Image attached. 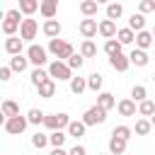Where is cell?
<instances>
[{
    "instance_id": "6da1fadb",
    "label": "cell",
    "mask_w": 155,
    "mask_h": 155,
    "mask_svg": "<svg viewBox=\"0 0 155 155\" xmlns=\"http://www.w3.org/2000/svg\"><path fill=\"white\" fill-rule=\"evenodd\" d=\"M22 15H24V12H22L19 7L5 12V22H2V31H5V36H15V31H17V29L22 27V22H24Z\"/></svg>"
},
{
    "instance_id": "7a4b0ae2",
    "label": "cell",
    "mask_w": 155,
    "mask_h": 155,
    "mask_svg": "<svg viewBox=\"0 0 155 155\" xmlns=\"http://www.w3.org/2000/svg\"><path fill=\"white\" fill-rule=\"evenodd\" d=\"M48 51H51V53H53V56H56L58 61H68V58H70V56L75 53L73 44H68L65 39H58V36L48 41Z\"/></svg>"
},
{
    "instance_id": "3957f363",
    "label": "cell",
    "mask_w": 155,
    "mask_h": 155,
    "mask_svg": "<svg viewBox=\"0 0 155 155\" xmlns=\"http://www.w3.org/2000/svg\"><path fill=\"white\" fill-rule=\"evenodd\" d=\"M68 124H70V116H68L65 111L46 114V119H44V126H46L48 131H63V128H68Z\"/></svg>"
},
{
    "instance_id": "277c9868",
    "label": "cell",
    "mask_w": 155,
    "mask_h": 155,
    "mask_svg": "<svg viewBox=\"0 0 155 155\" xmlns=\"http://www.w3.org/2000/svg\"><path fill=\"white\" fill-rule=\"evenodd\" d=\"M48 75L53 78V80H70L73 78V68L65 63V61H53L51 65H48Z\"/></svg>"
},
{
    "instance_id": "5b68a950",
    "label": "cell",
    "mask_w": 155,
    "mask_h": 155,
    "mask_svg": "<svg viewBox=\"0 0 155 155\" xmlns=\"http://www.w3.org/2000/svg\"><path fill=\"white\" fill-rule=\"evenodd\" d=\"M82 121H85L87 126L104 124V121H107V109H104V107H99V104H94V107H90V109L82 114Z\"/></svg>"
},
{
    "instance_id": "8992f818",
    "label": "cell",
    "mask_w": 155,
    "mask_h": 155,
    "mask_svg": "<svg viewBox=\"0 0 155 155\" xmlns=\"http://www.w3.org/2000/svg\"><path fill=\"white\" fill-rule=\"evenodd\" d=\"M27 126H29V119H27V116H22V114L5 119V131H7L10 136H19V133H24V128H27Z\"/></svg>"
},
{
    "instance_id": "52a82bcc",
    "label": "cell",
    "mask_w": 155,
    "mask_h": 155,
    "mask_svg": "<svg viewBox=\"0 0 155 155\" xmlns=\"http://www.w3.org/2000/svg\"><path fill=\"white\" fill-rule=\"evenodd\" d=\"M27 58H29V63H34L36 68H41V65H46V48L44 46H36V44H31L29 48H27Z\"/></svg>"
},
{
    "instance_id": "ba28073f",
    "label": "cell",
    "mask_w": 155,
    "mask_h": 155,
    "mask_svg": "<svg viewBox=\"0 0 155 155\" xmlns=\"http://www.w3.org/2000/svg\"><path fill=\"white\" fill-rule=\"evenodd\" d=\"M78 29H80V34H82L85 39H92V36H97V31H99V24H97V19H92V17H85V19L78 24Z\"/></svg>"
},
{
    "instance_id": "9c48e42d",
    "label": "cell",
    "mask_w": 155,
    "mask_h": 155,
    "mask_svg": "<svg viewBox=\"0 0 155 155\" xmlns=\"http://www.w3.org/2000/svg\"><path fill=\"white\" fill-rule=\"evenodd\" d=\"M36 31H39V24H36V19H24V22H22V27H19V36H22L24 41H31V39H36Z\"/></svg>"
},
{
    "instance_id": "30bf717a",
    "label": "cell",
    "mask_w": 155,
    "mask_h": 155,
    "mask_svg": "<svg viewBox=\"0 0 155 155\" xmlns=\"http://www.w3.org/2000/svg\"><path fill=\"white\" fill-rule=\"evenodd\" d=\"M109 65H111L116 73H126L128 65H131V58L124 56V53H114V56H109Z\"/></svg>"
},
{
    "instance_id": "8fae6325",
    "label": "cell",
    "mask_w": 155,
    "mask_h": 155,
    "mask_svg": "<svg viewBox=\"0 0 155 155\" xmlns=\"http://www.w3.org/2000/svg\"><path fill=\"white\" fill-rule=\"evenodd\" d=\"M39 2H41V5H39L41 17L53 19V17H56V12H58V0H39Z\"/></svg>"
},
{
    "instance_id": "7c38bea8",
    "label": "cell",
    "mask_w": 155,
    "mask_h": 155,
    "mask_svg": "<svg viewBox=\"0 0 155 155\" xmlns=\"http://www.w3.org/2000/svg\"><path fill=\"white\" fill-rule=\"evenodd\" d=\"M116 31H119V29H116V22H114V19L107 17V19L99 22V36H104V39H114Z\"/></svg>"
},
{
    "instance_id": "4fadbf2b",
    "label": "cell",
    "mask_w": 155,
    "mask_h": 155,
    "mask_svg": "<svg viewBox=\"0 0 155 155\" xmlns=\"http://www.w3.org/2000/svg\"><path fill=\"white\" fill-rule=\"evenodd\" d=\"M22 46H24V39H22V36H7V39H5V51H7L10 56L22 53Z\"/></svg>"
},
{
    "instance_id": "5bb4252c",
    "label": "cell",
    "mask_w": 155,
    "mask_h": 155,
    "mask_svg": "<svg viewBox=\"0 0 155 155\" xmlns=\"http://www.w3.org/2000/svg\"><path fill=\"white\" fill-rule=\"evenodd\" d=\"M116 109H119V114L121 116H136V99L133 97H126V99H121L119 104H116Z\"/></svg>"
},
{
    "instance_id": "9a60e30c",
    "label": "cell",
    "mask_w": 155,
    "mask_h": 155,
    "mask_svg": "<svg viewBox=\"0 0 155 155\" xmlns=\"http://www.w3.org/2000/svg\"><path fill=\"white\" fill-rule=\"evenodd\" d=\"M126 138H121V136H114L111 133V138H109V153L111 155H124V150H126Z\"/></svg>"
},
{
    "instance_id": "2e32d148",
    "label": "cell",
    "mask_w": 155,
    "mask_h": 155,
    "mask_svg": "<svg viewBox=\"0 0 155 155\" xmlns=\"http://www.w3.org/2000/svg\"><path fill=\"white\" fill-rule=\"evenodd\" d=\"M153 39H155L153 31H145V29L143 31H136V48H143V51L150 48L153 46Z\"/></svg>"
},
{
    "instance_id": "e0dca14e",
    "label": "cell",
    "mask_w": 155,
    "mask_h": 155,
    "mask_svg": "<svg viewBox=\"0 0 155 155\" xmlns=\"http://www.w3.org/2000/svg\"><path fill=\"white\" fill-rule=\"evenodd\" d=\"M128 58H131V65H138V68H145L148 65V53L143 51V48H133L131 53H128Z\"/></svg>"
},
{
    "instance_id": "ac0fdd59",
    "label": "cell",
    "mask_w": 155,
    "mask_h": 155,
    "mask_svg": "<svg viewBox=\"0 0 155 155\" xmlns=\"http://www.w3.org/2000/svg\"><path fill=\"white\" fill-rule=\"evenodd\" d=\"M44 34H46L48 39L61 36V22H58V19H46V22H44Z\"/></svg>"
},
{
    "instance_id": "d6986e66",
    "label": "cell",
    "mask_w": 155,
    "mask_h": 155,
    "mask_svg": "<svg viewBox=\"0 0 155 155\" xmlns=\"http://www.w3.org/2000/svg\"><path fill=\"white\" fill-rule=\"evenodd\" d=\"M36 90H39V97H44V99H51V97L56 94V80H53V78H48V80H46L44 85H39Z\"/></svg>"
},
{
    "instance_id": "ffe728a7",
    "label": "cell",
    "mask_w": 155,
    "mask_h": 155,
    "mask_svg": "<svg viewBox=\"0 0 155 155\" xmlns=\"http://www.w3.org/2000/svg\"><path fill=\"white\" fill-rule=\"evenodd\" d=\"M85 131H87V124L80 119V121H70L68 124V136H73V138H82L85 136Z\"/></svg>"
},
{
    "instance_id": "44dd1931",
    "label": "cell",
    "mask_w": 155,
    "mask_h": 155,
    "mask_svg": "<svg viewBox=\"0 0 155 155\" xmlns=\"http://www.w3.org/2000/svg\"><path fill=\"white\" fill-rule=\"evenodd\" d=\"M128 27H131L133 31H143V29H145V15H143V12H133V15L128 17Z\"/></svg>"
},
{
    "instance_id": "7402d4cb",
    "label": "cell",
    "mask_w": 155,
    "mask_h": 155,
    "mask_svg": "<svg viewBox=\"0 0 155 155\" xmlns=\"http://www.w3.org/2000/svg\"><path fill=\"white\" fill-rule=\"evenodd\" d=\"M97 104H99V107H104V109L109 111V109H114L119 102L114 99V94H111V92H99V94H97Z\"/></svg>"
},
{
    "instance_id": "603a6c76",
    "label": "cell",
    "mask_w": 155,
    "mask_h": 155,
    "mask_svg": "<svg viewBox=\"0 0 155 155\" xmlns=\"http://www.w3.org/2000/svg\"><path fill=\"white\" fill-rule=\"evenodd\" d=\"M27 63H29V58H24L22 53H17V56L10 58V68H12L15 73H24V70H27Z\"/></svg>"
},
{
    "instance_id": "cb8c5ba5",
    "label": "cell",
    "mask_w": 155,
    "mask_h": 155,
    "mask_svg": "<svg viewBox=\"0 0 155 155\" xmlns=\"http://www.w3.org/2000/svg\"><path fill=\"white\" fill-rule=\"evenodd\" d=\"M0 111H2V116H5V119L17 116V114H19V104H17V102H12V99H5V102H2V107H0Z\"/></svg>"
},
{
    "instance_id": "d4e9b609",
    "label": "cell",
    "mask_w": 155,
    "mask_h": 155,
    "mask_svg": "<svg viewBox=\"0 0 155 155\" xmlns=\"http://www.w3.org/2000/svg\"><path fill=\"white\" fill-rule=\"evenodd\" d=\"M97 7H99L97 0H82V2H80V12H82L85 17H94V15H97Z\"/></svg>"
},
{
    "instance_id": "484cf974",
    "label": "cell",
    "mask_w": 155,
    "mask_h": 155,
    "mask_svg": "<svg viewBox=\"0 0 155 155\" xmlns=\"http://www.w3.org/2000/svg\"><path fill=\"white\" fill-rule=\"evenodd\" d=\"M116 39H119L124 46H126V44H133V41H136V31H133L131 27H124V29L116 31Z\"/></svg>"
},
{
    "instance_id": "4316f807",
    "label": "cell",
    "mask_w": 155,
    "mask_h": 155,
    "mask_svg": "<svg viewBox=\"0 0 155 155\" xmlns=\"http://www.w3.org/2000/svg\"><path fill=\"white\" fill-rule=\"evenodd\" d=\"M85 90H90L87 87V78H70V92L73 94H82Z\"/></svg>"
},
{
    "instance_id": "83f0119b",
    "label": "cell",
    "mask_w": 155,
    "mask_h": 155,
    "mask_svg": "<svg viewBox=\"0 0 155 155\" xmlns=\"http://www.w3.org/2000/svg\"><path fill=\"white\" fill-rule=\"evenodd\" d=\"M80 53H82L85 58H94V56H97V46H94V41H92V39H85V41L80 44Z\"/></svg>"
},
{
    "instance_id": "f1b7e54d",
    "label": "cell",
    "mask_w": 155,
    "mask_h": 155,
    "mask_svg": "<svg viewBox=\"0 0 155 155\" xmlns=\"http://www.w3.org/2000/svg\"><path fill=\"white\" fill-rule=\"evenodd\" d=\"M121 46H124V44H121L119 39H107V41H104V53H107V56L121 53Z\"/></svg>"
},
{
    "instance_id": "f546056e",
    "label": "cell",
    "mask_w": 155,
    "mask_h": 155,
    "mask_svg": "<svg viewBox=\"0 0 155 155\" xmlns=\"http://www.w3.org/2000/svg\"><path fill=\"white\" fill-rule=\"evenodd\" d=\"M51 75H48V70H41V68H36V70H31V85L34 87H39V85H44L46 80H48Z\"/></svg>"
},
{
    "instance_id": "4dcf8cb0",
    "label": "cell",
    "mask_w": 155,
    "mask_h": 155,
    "mask_svg": "<svg viewBox=\"0 0 155 155\" xmlns=\"http://www.w3.org/2000/svg\"><path fill=\"white\" fill-rule=\"evenodd\" d=\"M150 128H153V121H150V119H138V121H136L133 133H138V136H148V133H150Z\"/></svg>"
},
{
    "instance_id": "1f68e13d",
    "label": "cell",
    "mask_w": 155,
    "mask_h": 155,
    "mask_svg": "<svg viewBox=\"0 0 155 155\" xmlns=\"http://www.w3.org/2000/svg\"><path fill=\"white\" fill-rule=\"evenodd\" d=\"M65 138H68V133H63V131H51V133H48V143H51L53 148H63Z\"/></svg>"
},
{
    "instance_id": "d6a6232c",
    "label": "cell",
    "mask_w": 155,
    "mask_h": 155,
    "mask_svg": "<svg viewBox=\"0 0 155 155\" xmlns=\"http://www.w3.org/2000/svg\"><path fill=\"white\" fill-rule=\"evenodd\" d=\"M138 114H140V116H153V114H155V102H153V99L138 102Z\"/></svg>"
},
{
    "instance_id": "836d02e7",
    "label": "cell",
    "mask_w": 155,
    "mask_h": 155,
    "mask_svg": "<svg viewBox=\"0 0 155 155\" xmlns=\"http://www.w3.org/2000/svg\"><path fill=\"white\" fill-rule=\"evenodd\" d=\"M121 15H124V5L121 2H109L107 5V17L109 19H119Z\"/></svg>"
},
{
    "instance_id": "e575fe53",
    "label": "cell",
    "mask_w": 155,
    "mask_h": 155,
    "mask_svg": "<svg viewBox=\"0 0 155 155\" xmlns=\"http://www.w3.org/2000/svg\"><path fill=\"white\" fill-rule=\"evenodd\" d=\"M102 82H104V78H102L99 73H92V75H87V87H90L92 92H99V90H102Z\"/></svg>"
},
{
    "instance_id": "d590c367",
    "label": "cell",
    "mask_w": 155,
    "mask_h": 155,
    "mask_svg": "<svg viewBox=\"0 0 155 155\" xmlns=\"http://www.w3.org/2000/svg\"><path fill=\"white\" fill-rule=\"evenodd\" d=\"M27 119H29V124H34V126H41V124H44V119H46V114H44L41 109H29Z\"/></svg>"
},
{
    "instance_id": "8d00e7d4",
    "label": "cell",
    "mask_w": 155,
    "mask_h": 155,
    "mask_svg": "<svg viewBox=\"0 0 155 155\" xmlns=\"http://www.w3.org/2000/svg\"><path fill=\"white\" fill-rule=\"evenodd\" d=\"M39 5H41V2H36V0H19V10H22L24 15H34V12L39 10Z\"/></svg>"
},
{
    "instance_id": "74e56055",
    "label": "cell",
    "mask_w": 155,
    "mask_h": 155,
    "mask_svg": "<svg viewBox=\"0 0 155 155\" xmlns=\"http://www.w3.org/2000/svg\"><path fill=\"white\" fill-rule=\"evenodd\" d=\"M65 63H68L73 70H80V68H82V63H85V56H82V53H73Z\"/></svg>"
},
{
    "instance_id": "f35d334b",
    "label": "cell",
    "mask_w": 155,
    "mask_h": 155,
    "mask_svg": "<svg viewBox=\"0 0 155 155\" xmlns=\"http://www.w3.org/2000/svg\"><path fill=\"white\" fill-rule=\"evenodd\" d=\"M131 97H133L136 102H143V99H148V90H145L143 85H133V90H131Z\"/></svg>"
},
{
    "instance_id": "ab89813d",
    "label": "cell",
    "mask_w": 155,
    "mask_h": 155,
    "mask_svg": "<svg viewBox=\"0 0 155 155\" xmlns=\"http://www.w3.org/2000/svg\"><path fill=\"white\" fill-rule=\"evenodd\" d=\"M46 143H48V136H46V133H39V131H36V133L31 136V145H34V148L41 150V148H46Z\"/></svg>"
},
{
    "instance_id": "60d3db41",
    "label": "cell",
    "mask_w": 155,
    "mask_h": 155,
    "mask_svg": "<svg viewBox=\"0 0 155 155\" xmlns=\"http://www.w3.org/2000/svg\"><path fill=\"white\" fill-rule=\"evenodd\" d=\"M111 133H114V136H121V138H126V140H128V138L133 136V128L121 124V126H114V131H111Z\"/></svg>"
},
{
    "instance_id": "b9f144b4",
    "label": "cell",
    "mask_w": 155,
    "mask_h": 155,
    "mask_svg": "<svg viewBox=\"0 0 155 155\" xmlns=\"http://www.w3.org/2000/svg\"><path fill=\"white\" fill-rule=\"evenodd\" d=\"M138 12H143V15L155 12V0H140L138 2Z\"/></svg>"
},
{
    "instance_id": "7bdbcfd3",
    "label": "cell",
    "mask_w": 155,
    "mask_h": 155,
    "mask_svg": "<svg viewBox=\"0 0 155 155\" xmlns=\"http://www.w3.org/2000/svg\"><path fill=\"white\" fill-rule=\"evenodd\" d=\"M12 73H15V70H12V68H10V65H2V68H0V80H2V82H7V80H10V75H12Z\"/></svg>"
},
{
    "instance_id": "ee69618b",
    "label": "cell",
    "mask_w": 155,
    "mask_h": 155,
    "mask_svg": "<svg viewBox=\"0 0 155 155\" xmlns=\"http://www.w3.org/2000/svg\"><path fill=\"white\" fill-rule=\"evenodd\" d=\"M68 155H87V150H85L82 145H73V148L68 150Z\"/></svg>"
},
{
    "instance_id": "f6af8a7d",
    "label": "cell",
    "mask_w": 155,
    "mask_h": 155,
    "mask_svg": "<svg viewBox=\"0 0 155 155\" xmlns=\"http://www.w3.org/2000/svg\"><path fill=\"white\" fill-rule=\"evenodd\" d=\"M48 155H68V153H65V150H63V148H53V150H51V153H48Z\"/></svg>"
},
{
    "instance_id": "bcb514c9",
    "label": "cell",
    "mask_w": 155,
    "mask_h": 155,
    "mask_svg": "<svg viewBox=\"0 0 155 155\" xmlns=\"http://www.w3.org/2000/svg\"><path fill=\"white\" fill-rule=\"evenodd\" d=\"M97 2H99V5H109L111 0H97Z\"/></svg>"
},
{
    "instance_id": "7dc6e473",
    "label": "cell",
    "mask_w": 155,
    "mask_h": 155,
    "mask_svg": "<svg viewBox=\"0 0 155 155\" xmlns=\"http://www.w3.org/2000/svg\"><path fill=\"white\" fill-rule=\"evenodd\" d=\"M150 121H153V128H155V114H153V116H150Z\"/></svg>"
},
{
    "instance_id": "c3c4849f",
    "label": "cell",
    "mask_w": 155,
    "mask_h": 155,
    "mask_svg": "<svg viewBox=\"0 0 155 155\" xmlns=\"http://www.w3.org/2000/svg\"><path fill=\"white\" fill-rule=\"evenodd\" d=\"M153 36H155V27H153Z\"/></svg>"
},
{
    "instance_id": "681fc988",
    "label": "cell",
    "mask_w": 155,
    "mask_h": 155,
    "mask_svg": "<svg viewBox=\"0 0 155 155\" xmlns=\"http://www.w3.org/2000/svg\"><path fill=\"white\" fill-rule=\"evenodd\" d=\"M153 82H155V75H153Z\"/></svg>"
},
{
    "instance_id": "f907efd6",
    "label": "cell",
    "mask_w": 155,
    "mask_h": 155,
    "mask_svg": "<svg viewBox=\"0 0 155 155\" xmlns=\"http://www.w3.org/2000/svg\"><path fill=\"white\" fill-rule=\"evenodd\" d=\"M80 2H82V0H80Z\"/></svg>"
},
{
    "instance_id": "816d5d0a",
    "label": "cell",
    "mask_w": 155,
    "mask_h": 155,
    "mask_svg": "<svg viewBox=\"0 0 155 155\" xmlns=\"http://www.w3.org/2000/svg\"><path fill=\"white\" fill-rule=\"evenodd\" d=\"M97 155H99V153H97Z\"/></svg>"
}]
</instances>
